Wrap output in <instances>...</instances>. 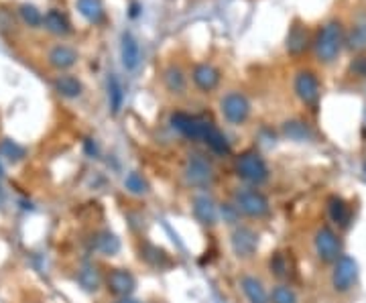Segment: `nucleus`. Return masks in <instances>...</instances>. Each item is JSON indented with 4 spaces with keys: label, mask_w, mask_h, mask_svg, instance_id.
<instances>
[{
    "label": "nucleus",
    "mask_w": 366,
    "mask_h": 303,
    "mask_svg": "<svg viewBox=\"0 0 366 303\" xmlns=\"http://www.w3.org/2000/svg\"><path fill=\"white\" fill-rule=\"evenodd\" d=\"M230 202L236 206V210L242 214V218L264 220L271 216V202L260 188H251V186L236 188L232 191Z\"/></svg>",
    "instance_id": "nucleus-1"
},
{
    "label": "nucleus",
    "mask_w": 366,
    "mask_h": 303,
    "mask_svg": "<svg viewBox=\"0 0 366 303\" xmlns=\"http://www.w3.org/2000/svg\"><path fill=\"white\" fill-rule=\"evenodd\" d=\"M346 45L352 51H365L366 49V23H356L352 31L346 37Z\"/></svg>",
    "instance_id": "nucleus-27"
},
{
    "label": "nucleus",
    "mask_w": 366,
    "mask_h": 303,
    "mask_svg": "<svg viewBox=\"0 0 366 303\" xmlns=\"http://www.w3.org/2000/svg\"><path fill=\"white\" fill-rule=\"evenodd\" d=\"M120 55H122V63L126 70H137L139 61H141V47L137 43V39L133 37L131 33L122 35V43H120Z\"/></svg>",
    "instance_id": "nucleus-16"
},
{
    "label": "nucleus",
    "mask_w": 366,
    "mask_h": 303,
    "mask_svg": "<svg viewBox=\"0 0 366 303\" xmlns=\"http://www.w3.org/2000/svg\"><path fill=\"white\" fill-rule=\"evenodd\" d=\"M191 79H193V84H195L198 90H202V92L208 94V92H214L218 88L220 72L214 66H210V63H200V66L193 68Z\"/></svg>",
    "instance_id": "nucleus-14"
},
{
    "label": "nucleus",
    "mask_w": 366,
    "mask_h": 303,
    "mask_svg": "<svg viewBox=\"0 0 366 303\" xmlns=\"http://www.w3.org/2000/svg\"><path fill=\"white\" fill-rule=\"evenodd\" d=\"M94 246H96V251H98V253L112 255V253H116V251H118V240H116V236H114V234H110V232H102V234H98V236L94 238Z\"/></svg>",
    "instance_id": "nucleus-31"
},
{
    "label": "nucleus",
    "mask_w": 366,
    "mask_h": 303,
    "mask_svg": "<svg viewBox=\"0 0 366 303\" xmlns=\"http://www.w3.org/2000/svg\"><path fill=\"white\" fill-rule=\"evenodd\" d=\"M236 175L244 182V186L251 188H262L271 179V169L264 161V157L255 149L240 153L234 163Z\"/></svg>",
    "instance_id": "nucleus-2"
},
{
    "label": "nucleus",
    "mask_w": 366,
    "mask_h": 303,
    "mask_svg": "<svg viewBox=\"0 0 366 303\" xmlns=\"http://www.w3.org/2000/svg\"><path fill=\"white\" fill-rule=\"evenodd\" d=\"M55 88L61 96L66 98H79L84 88H81V81L73 76H59L55 79Z\"/></svg>",
    "instance_id": "nucleus-23"
},
{
    "label": "nucleus",
    "mask_w": 366,
    "mask_h": 303,
    "mask_svg": "<svg viewBox=\"0 0 366 303\" xmlns=\"http://www.w3.org/2000/svg\"><path fill=\"white\" fill-rule=\"evenodd\" d=\"M238 285L247 303H271V289H267L260 277L253 273H242L238 277Z\"/></svg>",
    "instance_id": "nucleus-13"
},
{
    "label": "nucleus",
    "mask_w": 366,
    "mask_h": 303,
    "mask_svg": "<svg viewBox=\"0 0 366 303\" xmlns=\"http://www.w3.org/2000/svg\"><path fill=\"white\" fill-rule=\"evenodd\" d=\"M108 100L112 113L118 114L120 106H122V100H124V92H122V86H120L118 77L114 76V74L108 77Z\"/></svg>",
    "instance_id": "nucleus-29"
},
{
    "label": "nucleus",
    "mask_w": 366,
    "mask_h": 303,
    "mask_svg": "<svg viewBox=\"0 0 366 303\" xmlns=\"http://www.w3.org/2000/svg\"><path fill=\"white\" fill-rule=\"evenodd\" d=\"M269 268H271V275H275V279L287 281L291 265H289V261H287V257H285L283 253H275V255L269 259Z\"/></svg>",
    "instance_id": "nucleus-26"
},
{
    "label": "nucleus",
    "mask_w": 366,
    "mask_h": 303,
    "mask_svg": "<svg viewBox=\"0 0 366 303\" xmlns=\"http://www.w3.org/2000/svg\"><path fill=\"white\" fill-rule=\"evenodd\" d=\"M216 173L212 163L204 155H191L183 167V179L193 190H206L212 186Z\"/></svg>",
    "instance_id": "nucleus-7"
},
{
    "label": "nucleus",
    "mask_w": 366,
    "mask_h": 303,
    "mask_svg": "<svg viewBox=\"0 0 366 303\" xmlns=\"http://www.w3.org/2000/svg\"><path fill=\"white\" fill-rule=\"evenodd\" d=\"M43 21H45V27H47L51 33H55V35H66V33H70V25H68L66 17H64L61 12H57V10H49Z\"/></svg>",
    "instance_id": "nucleus-25"
},
{
    "label": "nucleus",
    "mask_w": 366,
    "mask_h": 303,
    "mask_svg": "<svg viewBox=\"0 0 366 303\" xmlns=\"http://www.w3.org/2000/svg\"><path fill=\"white\" fill-rule=\"evenodd\" d=\"M314 251H316V257L324 265L331 266L344 255V246H342L340 234L334 228H329L328 224L320 226L314 234Z\"/></svg>",
    "instance_id": "nucleus-5"
},
{
    "label": "nucleus",
    "mask_w": 366,
    "mask_h": 303,
    "mask_svg": "<svg viewBox=\"0 0 366 303\" xmlns=\"http://www.w3.org/2000/svg\"><path fill=\"white\" fill-rule=\"evenodd\" d=\"M271 303H299V293L291 283L279 281L275 287H271Z\"/></svg>",
    "instance_id": "nucleus-21"
},
{
    "label": "nucleus",
    "mask_w": 366,
    "mask_h": 303,
    "mask_svg": "<svg viewBox=\"0 0 366 303\" xmlns=\"http://www.w3.org/2000/svg\"><path fill=\"white\" fill-rule=\"evenodd\" d=\"M171 124L175 130H180L183 137L191 139V141H202L208 143L210 137L218 130L210 120L202 118V116H193V114L175 113L171 116Z\"/></svg>",
    "instance_id": "nucleus-4"
},
{
    "label": "nucleus",
    "mask_w": 366,
    "mask_h": 303,
    "mask_svg": "<svg viewBox=\"0 0 366 303\" xmlns=\"http://www.w3.org/2000/svg\"><path fill=\"white\" fill-rule=\"evenodd\" d=\"M124 190L128 191L131 195H146L148 193V184H146V179L141 173L133 171L124 179Z\"/></svg>",
    "instance_id": "nucleus-28"
},
{
    "label": "nucleus",
    "mask_w": 366,
    "mask_h": 303,
    "mask_svg": "<svg viewBox=\"0 0 366 303\" xmlns=\"http://www.w3.org/2000/svg\"><path fill=\"white\" fill-rule=\"evenodd\" d=\"M342 43H344V33H342V25L338 21H331L326 27H322L320 35L316 39V57L320 63H331L336 61V57L342 51Z\"/></svg>",
    "instance_id": "nucleus-3"
},
{
    "label": "nucleus",
    "mask_w": 366,
    "mask_h": 303,
    "mask_svg": "<svg viewBox=\"0 0 366 303\" xmlns=\"http://www.w3.org/2000/svg\"><path fill=\"white\" fill-rule=\"evenodd\" d=\"M293 88H295V94L297 98L305 104V106H316L320 102V96H322V88H320V79L316 77L314 72L309 70H301L295 81H293Z\"/></svg>",
    "instance_id": "nucleus-11"
},
{
    "label": "nucleus",
    "mask_w": 366,
    "mask_h": 303,
    "mask_svg": "<svg viewBox=\"0 0 366 303\" xmlns=\"http://www.w3.org/2000/svg\"><path fill=\"white\" fill-rule=\"evenodd\" d=\"M328 214L331 222L340 228H348L352 222V208L340 195H331L328 199Z\"/></svg>",
    "instance_id": "nucleus-15"
},
{
    "label": "nucleus",
    "mask_w": 366,
    "mask_h": 303,
    "mask_svg": "<svg viewBox=\"0 0 366 303\" xmlns=\"http://www.w3.org/2000/svg\"><path fill=\"white\" fill-rule=\"evenodd\" d=\"M112 303H143V302H139V300H135V297H120V300H114Z\"/></svg>",
    "instance_id": "nucleus-34"
},
{
    "label": "nucleus",
    "mask_w": 366,
    "mask_h": 303,
    "mask_svg": "<svg viewBox=\"0 0 366 303\" xmlns=\"http://www.w3.org/2000/svg\"><path fill=\"white\" fill-rule=\"evenodd\" d=\"M220 113L228 124L242 126L251 118V100L240 92H228L220 100Z\"/></svg>",
    "instance_id": "nucleus-10"
},
{
    "label": "nucleus",
    "mask_w": 366,
    "mask_h": 303,
    "mask_svg": "<svg viewBox=\"0 0 366 303\" xmlns=\"http://www.w3.org/2000/svg\"><path fill=\"white\" fill-rule=\"evenodd\" d=\"M352 72L356 76H366V57H358L354 63H352Z\"/></svg>",
    "instance_id": "nucleus-33"
},
{
    "label": "nucleus",
    "mask_w": 366,
    "mask_h": 303,
    "mask_svg": "<svg viewBox=\"0 0 366 303\" xmlns=\"http://www.w3.org/2000/svg\"><path fill=\"white\" fill-rule=\"evenodd\" d=\"M104 287L108 289V293L114 300L133 297L137 289V277L131 268L112 266L108 271H104Z\"/></svg>",
    "instance_id": "nucleus-9"
},
{
    "label": "nucleus",
    "mask_w": 366,
    "mask_h": 303,
    "mask_svg": "<svg viewBox=\"0 0 366 303\" xmlns=\"http://www.w3.org/2000/svg\"><path fill=\"white\" fill-rule=\"evenodd\" d=\"M21 17H23V21H25L29 27H39V25L43 23L41 12L37 10L35 6H29V4H23V6H21Z\"/></svg>",
    "instance_id": "nucleus-32"
},
{
    "label": "nucleus",
    "mask_w": 366,
    "mask_h": 303,
    "mask_svg": "<svg viewBox=\"0 0 366 303\" xmlns=\"http://www.w3.org/2000/svg\"><path fill=\"white\" fill-rule=\"evenodd\" d=\"M285 135L291 141H307V139H311V130L307 128L305 122H299V120H291V122L285 124Z\"/></svg>",
    "instance_id": "nucleus-30"
},
{
    "label": "nucleus",
    "mask_w": 366,
    "mask_h": 303,
    "mask_svg": "<svg viewBox=\"0 0 366 303\" xmlns=\"http://www.w3.org/2000/svg\"><path fill=\"white\" fill-rule=\"evenodd\" d=\"M163 86L167 88L169 94L182 96L187 90V77L183 74V70L180 66H169L163 72Z\"/></svg>",
    "instance_id": "nucleus-19"
},
{
    "label": "nucleus",
    "mask_w": 366,
    "mask_h": 303,
    "mask_svg": "<svg viewBox=\"0 0 366 303\" xmlns=\"http://www.w3.org/2000/svg\"><path fill=\"white\" fill-rule=\"evenodd\" d=\"M141 261H145L146 265L155 266V268H167V266L173 263L171 257L163 248H159V246H155L151 242H143L141 244Z\"/></svg>",
    "instance_id": "nucleus-20"
},
{
    "label": "nucleus",
    "mask_w": 366,
    "mask_h": 303,
    "mask_svg": "<svg viewBox=\"0 0 366 303\" xmlns=\"http://www.w3.org/2000/svg\"><path fill=\"white\" fill-rule=\"evenodd\" d=\"M77 10L90 23H100L104 19V6L100 0H77Z\"/></svg>",
    "instance_id": "nucleus-22"
},
{
    "label": "nucleus",
    "mask_w": 366,
    "mask_h": 303,
    "mask_svg": "<svg viewBox=\"0 0 366 303\" xmlns=\"http://www.w3.org/2000/svg\"><path fill=\"white\" fill-rule=\"evenodd\" d=\"M230 248L238 261H253L258 253V234L249 224H238L230 230Z\"/></svg>",
    "instance_id": "nucleus-8"
},
{
    "label": "nucleus",
    "mask_w": 366,
    "mask_h": 303,
    "mask_svg": "<svg viewBox=\"0 0 366 303\" xmlns=\"http://www.w3.org/2000/svg\"><path fill=\"white\" fill-rule=\"evenodd\" d=\"M307 41H309V33L305 27L301 25H295L287 37V51L289 53H301L305 47H307Z\"/></svg>",
    "instance_id": "nucleus-24"
},
{
    "label": "nucleus",
    "mask_w": 366,
    "mask_h": 303,
    "mask_svg": "<svg viewBox=\"0 0 366 303\" xmlns=\"http://www.w3.org/2000/svg\"><path fill=\"white\" fill-rule=\"evenodd\" d=\"M77 283L86 291H98L100 287H104V273L98 271V266L90 265V263L81 265L77 271Z\"/></svg>",
    "instance_id": "nucleus-17"
},
{
    "label": "nucleus",
    "mask_w": 366,
    "mask_h": 303,
    "mask_svg": "<svg viewBox=\"0 0 366 303\" xmlns=\"http://www.w3.org/2000/svg\"><path fill=\"white\" fill-rule=\"evenodd\" d=\"M358 283V263L348 257V255H342L329 271V285L331 289L338 293V295H344V293H350Z\"/></svg>",
    "instance_id": "nucleus-6"
},
{
    "label": "nucleus",
    "mask_w": 366,
    "mask_h": 303,
    "mask_svg": "<svg viewBox=\"0 0 366 303\" xmlns=\"http://www.w3.org/2000/svg\"><path fill=\"white\" fill-rule=\"evenodd\" d=\"M47 59H49V66L55 70H70L77 61V53L68 45H57L49 51Z\"/></svg>",
    "instance_id": "nucleus-18"
},
{
    "label": "nucleus",
    "mask_w": 366,
    "mask_h": 303,
    "mask_svg": "<svg viewBox=\"0 0 366 303\" xmlns=\"http://www.w3.org/2000/svg\"><path fill=\"white\" fill-rule=\"evenodd\" d=\"M191 212L195 216V220L204 226L212 228L218 224L220 220V204H216L212 199V195H206V193H200L193 197L191 202Z\"/></svg>",
    "instance_id": "nucleus-12"
}]
</instances>
